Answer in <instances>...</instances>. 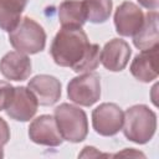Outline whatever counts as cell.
<instances>
[{
	"instance_id": "obj_1",
	"label": "cell",
	"mask_w": 159,
	"mask_h": 159,
	"mask_svg": "<svg viewBox=\"0 0 159 159\" xmlns=\"http://www.w3.org/2000/svg\"><path fill=\"white\" fill-rule=\"evenodd\" d=\"M99 50L97 43L88 41L81 27H61L51 43L50 53L56 65L84 73L96 70L99 65Z\"/></svg>"
},
{
	"instance_id": "obj_2",
	"label": "cell",
	"mask_w": 159,
	"mask_h": 159,
	"mask_svg": "<svg viewBox=\"0 0 159 159\" xmlns=\"http://www.w3.org/2000/svg\"><path fill=\"white\" fill-rule=\"evenodd\" d=\"M122 129L128 140L145 144L155 134L157 114L145 104L132 106L124 113Z\"/></svg>"
},
{
	"instance_id": "obj_3",
	"label": "cell",
	"mask_w": 159,
	"mask_h": 159,
	"mask_svg": "<svg viewBox=\"0 0 159 159\" xmlns=\"http://www.w3.org/2000/svg\"><path fill=\"white\" fill-rule=\"evenodd\" d=\"M61 137L71 143H80L88 134L87 114L80 107L62 103L55 108L53 113Z\"/></svg>"
},
{
	"instance_id": "obj_4",
	"label": "cell",
	"mask_w": 159,
	"mask_h": 159,
	"mask_svg": "<svg viewBox=\"0 0 159 159\" xmlns=\"http://www.w3.org/2000/svg\"><path fill=\"white\" fill-rule=\"evenodd\" d=\"M11 46L25 55L41 52L46 45V32L43 27L30 17H24L19 25L9 32Z\"/></svg>"
},
{
	"instance_id": "obj_5",
	"label": "cell",
	"mask_w": 159,
	"mask_h": 159,
	"mask_svg": "<svg viewBox=\"0 0 159 159\" xmlns=\"http://www.w3.org/2000/svg\"><path fill=\"white\" fill-rule=\"evenodd\" d=\"M70 101L78 106L91 107L101 97V77L96 72H84L72 78L67 84Z\"/></svg>"
},
{
	"instance_id": "obj_6",
	"label": "cell",
	"mask_w": 159,
	"mask_h": 159,
	"mask_svg": "<svg viewBox=\"0 0 159 159\" xmlns=\"http://www.w3.org/2000/svg\"><path fill=\"white\" fill-rule=\"evenodd\" d=\"M124 113L116 103H102L92 112V125L103 137L116 135L123 125Z\"/></svg>"
},
{
	"instance_id": "obj_7",
	"label": "cell",
	"mask_w": 159,
	"mask_h": 159,
	"mask_svg": "<svg viewBox=\"0 0 159 159\" xmlns=\"http://www.w3.org/2000/svg\"><path fill=\"white\" fill-rule=\"evenodd\" d=\"M39 102L35 94L24 86L15 87L12 98L6 107V114L17 122H27L36 114Z\"/></svg>"
},
{
	"instance_id": "obj_8",
	"label": "cell",
	"mask_w": 159,
	"mask_h": 159,
	"mask_svg": "<svg viewBox=\"0 0 159 159\" xmlns=\"http://www.w3.org/2000/svg\"><path fill=\"white\" fill-rule=\"evenodd\" d=\"M29 137L34 143L46 147H58L63 142L55 117L50 114H42L30 123Z\"/></svg>"
},
{
	"instance_id": "obj_9",
	"label": "cell",
	"mask_w": 159,
	"mask_h": 159,
	"mask_svg": "<svg viewBox=\"0 0 159 159\" xmlns=\"http://www.w3.org/2000/svg\"><path fill=\"white\" fill-rule=\"evenodd\" d=\"M144 21V14L138 5L130 1L122 2L114 14L116 31L120 36H134Z\"/></svg>"
},
{
	"instance_id": "obj_10",
	"label": "cell",
	"mask_w": 159,
	"mask_h": 159,
	"mask_svg": "<svg viewBox=\"0 0 159 159\" xmlns=\"http://www.w3.org/2000/svg\"><path fill=\"white\" fill-rule=\"evenodd\" d=\"M130 55L132 50L124 40L113 39L104 45L99 53V61L108 71L119 72L129 62Z\"/></svg>"
},
{
	"instance_id": "obj_11",
	"label": "cell",
	"mask_w": 159,
	"mask_h": 159,
	"mask_svg": "<svg viewBox=\"0 0 159 159\" xmlns=\"http://www.w3.org/2000/svg\"><path fill=\"white\" fill-rule=\"evenodd\" d=\"M27 88L35 94L41 106H52L61 97V82L50 75L35 76L29 81Z\"/></svg>"
},
{
	"instance_id": "obj_12",
	"label": "cell",
	"mask_w": 159,
	"mask_h": 159,
	"mask_svg": "<svg viewBox=\"0 0 159 159\" xmlns=\"http://www.w3.org/2000/svg\"><path fill=\"white\" fill-rule=\"evenodd\" d=\"M31 71L30 58L19 51L7 52L0 60V72L7 80L25 81L30 77Z\"/></svg>"
},
{
	"instance_id": "obj_13",
	"label": "cell",
	"mask_w": 159,
	"mask_h": 159,
	"mask_svg": "<svg viewBox=\"0 0 159 159\" xmlns=\"http://www.w3.org/2000/svg\"><path fill=\"white\" fill-rule=\"evenodd\" d=\"M158 50L155 46L150 50L138 53L130 63V73L140 82H150L158 77Z\"/></svg>"
},
{
	"instance_id": "obj_14",
	"label": "cell",
	"mask_w": 159,
	"mask_h": 159,
	"mask_svg": "<svg viewBox=\"0 0 159 159\" xmlns=\"http://www.w3.org/2000/svg\"><path fill=\"white\" fill-rule=\"evenodd\" d=\"M133 43L140 51L150 50L155 46H159L158 12L155 10H150L144 15L143 25L133 36Z\"/></svg>"
},
{
	"instance_id": "obj_15",
	"label": "cell",
	"mask_w": 159,
	"mask_h": 159,
	"mask_svg": "<svg viewBox=\"0 0 159 159\" xmlns=\"http://www.w3.org/2000/svg\"><path fill=\"white\" fill-rule=\"evenodd\" d=\"M29 0H0V29L11 32L21 21Z\"/></svg>"
},
{
	"instance_id": "obj_16",
	"label": "cell",
	"mask_w": 159,
	"mask_h": 159,
	"mask_svg": "<svg viewBox=\"0 0 159 159\" xmlns=\"http://www.w3.org/2000/svg\"><path fill=\"white\" fill-rule=\"evenodd\" d=\"M58 20L62 27H82L86 15L82 1L65 0L58 6Z\"/></svg>"
},
{
	"instance_id": "obj_17",
	"label": "cell",
	"mask_w": 159,
	"mask_h": 159,
	"mask_svg": "<svg viewBox=\"0 0 159 159\" xmlns=\"http://www.w3.org/2000/svg\"><path fill=\"white\" fill-rule=\"evenodd\" d=\"M86 21L93 24L106 22L112 12V0H82Z\"/></svg>"
},
{
	"instance_id": "obj_18",
	"label": "cell",
	"mask_w": 159,
	"mask_h": 159,
	"mask_svg": "<svg viewBox=\"0 0 159 159\" xmlns=\"http://www.w3.org/2000/svg\"><path fill=\"white\" fill-rule=\"evenodd\" d=\"M14 86H11L9 82L0 81V111H5L9 106L12 94H14Z\"/></svg>"
},
{
	"instance_id": "obj_19",
	"label": "cell",
	"mask_w": 159,
	"mask_h": 159,
	"mask_svg": "<svg viewBox=\"0 0 159 159\" xmlns=\"http://www.w3.org/2000/svg\"><path fill=\"white\" fill-rule=\"evenodd\" d=\"M10 139V128L7 123L0 117V145H4Z\"/></svg>"
},
{
	"instance_id": "obj_20",
	"label": "cell",
	"mask_w": 159,
	"mask_h": 159,
	"mask_svg": "<svg viewBox=\"0 0 159 159\" xmlns=\"http://www.w3.org/2000/svg\"><path fill=\"white\" fill-rule=\"evenodd\" d=\"M138 2L148 10H157L158 9V0H138Z\"/></svg>"
},
{
	"instance_id": "obj_21",
	"label": "cell",
	"mask_w": 159,
	"mask_h": 159,
	"mask_svg": "<svg viewBox=\"0 0 159 159\" xmlns=\"http://www.w3.org/2000/svg\"><path fill=\"white\" fill-rule=\"evenodd\" d=\"M4 157V152H2V145H0V158Z\"/></svg>"
}]
</instances>
